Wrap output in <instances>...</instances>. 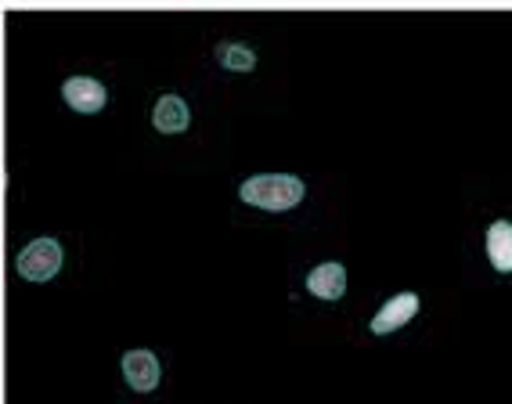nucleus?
I'll use <instances>...</instances> for the list:
<instances>
[{
	"mask_svg": "<svg viewBox=\"0 0 512 404\" xmlns=\"http://www.w3.org/2000/svg\"><path fill=\"white\" fill-rule=\"evenodd\" d=\"M419 307H422V300H419V293H412V289L394 293L379 311L372 314V318H368V332H372V336H394V332H401L404 325H412Z\"/></svg>",
	"mask_w": 512,
	"mask_h": 404,
	"instance_id": "nucleus-3",
	"label": "nucleus"
},
{
	"mask_svg": "<svg viewBox=\"0 0 512 404\" xmlns=\"http://www.w3.org/2000/svg\"><path fill=\"white\" fill-rule=\"evenodd\" d=\"M188 123H192V109H188V101H184L181 94H163V98L156 101L152 127H156L159 134H181V130H188Z\"/></svg>",
	"mask_w": 512,
	"mask_h": 404,
	"instance_id": "nucleus-8",
	"label": "nucleus"
},
{
	"mask_svg": "<svg viewBox=\"0 0 512 404\" xmlns=\"http://www.w3.org/2000/svg\"><path fill=\"white\" fill-rule=\"evenodd\" d=\"M62 242L58 239H33L19 249V257H15V271H19L26 282H51V278L62 271Z\"/></svg>",
	"mask_w": 512,
	"mask_h": 404,
	"instance_id": "nucleus-2",
	"label": "nucleus"
},
{
	"mask_svg": "<svg viewBox=\"0 0 512 404\" xmlns=\"http://www.w3.org/2000/svg\"><path fill=\"white\" fill-rule=\"evenodd\" d=\"M307 195V184L296 174H253L238 184V199L253 206V210L267 213H285L296 210Z\"/></svg>",
	"mask_w": 512,
	"mask_h": 404,
	"instance_id": "nucleus-1",
	"label": "nucleus"
},
{
	"mask_svg": "<svg viewBox=\"0 0 512 404\" xmlns=\"http://www.w3.org/2000/svg\"><path fill=\"white\" fill-rule=\"evenodd\" d=\"M119 368H123V379H127V386L134 390V394H152V390L159 386V379H163L159 358L145 347L127 350L123 361H119Z\"/></svg>",
	"mask_w": 512,
	"mask_h": 404,
	"instance_id": "nucleus-4",
	"label": "nucleus"
},
{
	"mask_svg": "<svg viewBox=\"0 0 512 404\" xmlns=\"http://www.w3.org/2000/svg\"><path fill=\"white\" fill-rule=\"evenodd\" d=\"M217 62L224 65V69H231V73H249V69H256V51L246 44H235V40H224V44H217Z\"/></svg>",
	"mask_w": 512,
	"mask_h": 404,
	"instance_id": "nucleus-9",
	"label": "nucleus"
},
{
	"mask_svg": "<svg viewBox=\"0 0 512 404\" xmlns=\"http://www.w3.org/2000/svg\"><path fill=\"white\" fill-rule=\"evenodd\" d=\"M307 293L318 296V300H343L347 296V267L339 260H325V264L311 267L307 275Z\"/></svg>",
	"mask_w": 512,
	"mask_h": 404,
	"instance_id": "nucleus-7",
	"label": "nucleus"
},
{
	"mask_svg": "<svg viewBox=\"0 0 512 404\" xmlns=\"http://www.w3.org/2000/svg\"><path fill=\"white\" fill-rule=\"evenodd\" d=\"M62 98H65V105H69L73 112L91 116V112L105 109L109 91H105V83L94 80V76H69V80L62 83Z\"/></svg>",
	"mask_w": 512,
	"mask_h": 404,
	"instance_id": "nucleus-5",
	"label": "nucleus"
},
{
	"mask_svg": "<svg viewBox=\"0 0 512 404\" xmlns=\"http://www.w3.org/2000/svg\"><path fill=\"white\" fill-rule=\"evenodd\" d=\"M484 253L487 264L498 271V275H512V221L509 217H498L484 228Z\"/></svg>",
	"mask_w": 512,
	"mask_h": 404,
	"instance_id": "nucleus-6",
	"label": "nucleus"
}]
</instances>
